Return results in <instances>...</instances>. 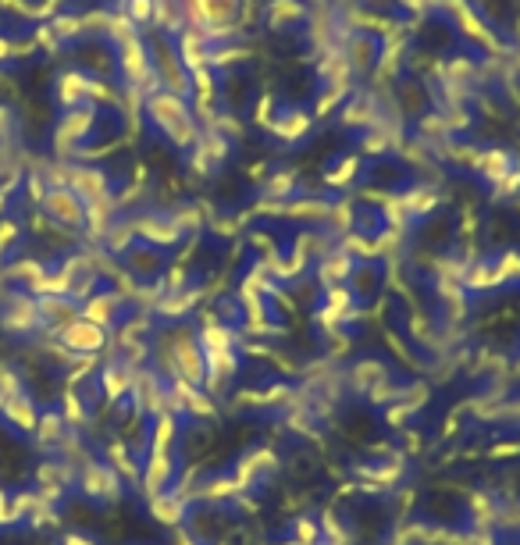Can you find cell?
<instances>
[{
	"mask_svg": "<svg viewBox=\"0 0 520 545\" xmlns=\"http://www.w3.org/2000/svg\"><path fill=\"white\" fill-rule=\"evenodd\" d=\"M61 342H65L72 353H97V350H104L107 335H104V328L93 325V321L72 318L68 325H61Z\"/></svg>",
	"mask_w": 520,
	"mask_h": 545,
	"instance_id": "cell-1",
	"label": "cell"
},
{
	"mask_svg": "<svg viewBox=\"0 0 520 545\" xmlns=\"http://www.w3.org/2000/svg\"><path fill=\"white\" fill-rule=\"evenodd\" d=\"M43 204L61 225H82V218H86V204H82V196L75 189H50Z\"/></svg>",
	"mask_w": 520,
	"mask_h": 545,
	"instance_id": "cell-2",
	"label": "cell"
}]
</instances>
